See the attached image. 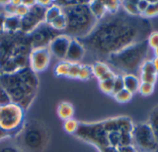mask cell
<instances>
[{
	"label": "cell",
	"instance_id": "cell-1",
	"mask_svg": "<svg viewBox=\"0 0 158 152\" xmlns=\"http://www.w3.org/2000/svg\"><path fill=\"white\" fill-rule=\"evenodd\" d=\"M152 30L150 20L129 15L121 7L115 14L107 13L97 21L87 36L78 40L86 52L98 59L106 60L110 55L146 40Z\"/></svg>",
	"mask_w": 158,
	"mask_h": 152
},
{
	"label": "cell",
	"instance_id": "cell-2",
	"mask_svg": "<svg viewBox=\"0 0 158 152\" xmlns=\"http://www.w3.org/2000/svg\"><path fill=\"white\" fill-rule=\"evenodd\" d=\"M32 47L29 34L20 31L0 33V72L14 73L29 66Z\"/></svg>",
	"mask_w": 158,
	"mask_h": 152
},
{
	"label": "cell",
	"instance_id": "cell-3",
	"mask_svg": "<svg viewBox=\"0 0 158 152\" xmlns=\"http://www.w3.org/2000/svg\"><path fill=\"white\" fill-rule=\"evenodd\" d=\"M38 85L36 73L30 66L14 73L0 75V86L6 91L12 103L18 104L23 110L28 109L33 101Z\"/></svg>",
	"mask_w": 158,
	"mask_h": 152
},
{
	"label": "cell",
	"instance_id": "cell-4",
	"mask_svg": "<svg viewBox=\"0 0 158 152\" xmlns=\"http://www.w3.org/2000/svg\"><path fill=\"white\" fill-rule=\"evenodd\" d=\"M90 1H78L74 5L61 7L66 16L67 25L63 34L74 39H81L87 36L95 27L97 20L93 15Z\"/></svg>",
	"mask_w": 158,
	"mask_h": 152
},
{
	"label": "cell",
	"instance_id": "cell-5",
	"mask_svg": "<svg viewBox=\"0 0 158 152\" xmlns=\"http://www.w3.org/2000/svg\"><path fill=\"white\" fill-rule=\"evenodd\" d=\"M150 46L147 39L131 45L121 51L110 55L106 63L125 74L137 75L141 72L143 64L148 60Z\"/></svg>",
	"mask_w": 158,
	"mask_h": 152
},
{
	"label": "cell",
	"instance_id": "cell-6",
	"mask_svg": "<svg viewBox=\"0 0 158 152\" xmlns=\"http://www.w3.org/2000/svg\"><path fill=\"white\" fill-rule=\"evenodd\" d=\"M19 135V149L28 152H38L45 146L47 133L44 125L31 121L22 125Z\"/></svg>",
	"mask_w": 158,
	"mask_h": 152
},
{
	"label": "cell",
	"instance_id": "cell-7",
	"mask_svg": "<svg viewBox=\"0 0 158 152\" xmlns=\"http://www.w3.org/2000/svg\"><path fill=\"white\" fill-rule=\"evenodd\" d=\"M75 136L80 139L94 145L100 152H118V150L109 147L107 132L104 127L103 122L91 124L80 123Z\"/></svg>",
	"mask_w": 158,
	"mask_h": 152
},
{
	"label": "cell",
	"instance_id": "cell-8",
	"mask_svg": "<svg viewBox=\"0 0 158 152\" xmlns=\"http://www.w3.org/2000/svg\"><path fill=\"white\" fill-rule=\"evenodd\" d=\"M133 147L138 152H156L158 141L152 126L148 123L134 124L132 131Z\"/></svg>",
	"mask_w": 158,
	"mask_h": 152
},
{
	"label": "cell",
	"instance_id": "cell-9",
	"mask_svg": "<svg viewBox=\"0 0 158 152\" xmlns=\"http://www.w3.org/2000/svg\"><path fill=\"white\" fill-rule=\"evenodd\" d=\"M24 120V110L18 104L10 103L0 107V127L5 131L19 134L22 128Z\"/></svg>",
	"mask_w": 158,
	"mask_h": 152
},
{
	"label": "cell",
	"instance_id": "cell-10",
	"mask_svg": "<svg viewBox=\"0 0 158 152\" xmlns=\"http://www.w3.org/2000/svg\"><path fill=\"white\" fill-rule=\"evenodd\" d=\"M60 34H63V33L53 29L48 23L44 21L29 33V38L32 48L48 47L50 43Z\"/></svg>",
	"mask_w": 158,
	"mask_h": 152
},
{
	"label": "cell",
	"instance_id": "cell-11",
	"mask_svg": "<svg viewBox=\"0 0 158 152\" xmlns=\"http://www.w3.org/2000/svg\"><path fill=\"white\" fill-rule=\"evenodd\" d=\"M46 7L36 3L29 8V12L21 19L20 32L23 33H31L37 26L44 21Z\"/></svg>",
	"mask_w": 158,
	"mask_h": 152
},
{
	"label": "cell",
	"instance_id": "cell-12",
	"mask_svg": "<svg viewBox=\"0 0 158 152\" xmlns=\"http://www.w3.org/2000/svg\"><path fill=\"white\" fill-rule=\"evenodd\" d=\"M51 52L48 47L32 48L29 57V66L36 73L45 71L50 63Z\"/></svg>",
	"mask_w": 158,
	"mask_h": 152
},
{
	"label": "cell",
	"instance_id": "cell-13",
	"mask_svg": "<svg viewBox=\"0 0 158 152\" xmlns=\"http://www.w3.org/2000/svg\"><path fill=\"white\" fill-rule=\"evenodd\" d=\"M71 39L72 38L65 34H60L56 37L48 46L51 54H53L57 59L65 60Z\"/></svg>",
	"mask_w": 158,
	"mask_h": 152
},
{
	"label": "cell",
	"instance_id": "cell-14",
	"mask_svg": "<svg viewBox=\"0 0 158 152\" xmlns=\"http://www.w3.org/2000/svg\"><path fill=\"white\" fill-rule=\"evenodd\" d=\"M86 54V50L78 39L72 38L67 52L65 60L70 63H79Z\"/></svg>",
	"mask_w": 158,
	"mask_h": 152
},
{
	"label": "cell",
	"instance_id": "cell-15",
	"mask_svg": "<svg viewBox=\"0 0 158 152\" xmlns=\"http://www.w3.org/2000/svg\"><path fill=\"white\" fill-rule=\"evenodd\" d=\"M123 79H124V87L126 90L131 92L132 95L139 91L141 81L137 75L125 74V75H123Z\"/></svg>",
	"mask_w": 158,
	"mask_h": 152
},
{
	"label": "cell",
	"instance_id": "cell-16",
	"mask_svg": "<svg viewBox=\"0 0 158 152\" xmlns=\"http://www.w3.org/2000/svg\"><path fill=\"white\" fill-rule=\"evenodd\" d=\"M21 19L16 15L6 16L4 24V32L6 33H17L20 31Z\"/></svg>",
	"mask_w": 158,
	"mask_h": 152
},
{
	"label": "cell",
	"instance_id": "cell-17",
	"mask_svg": "<svg viewBox=\"0 0 158 152\" xmlns=\"http://www.w3.org/2000/svg\"><path fill=\"white\" fill-rule=\"evenodd\" d=\"M89 7L93 15L97 20H102L107 14V10L106 8L104 1H90Z\"/></svg>",
	"mask_w": 158,
	"mask_h": 152
},
{
	"label": "cell",
	"instance_id": "cell-18",
	"mask_svg": "<svg viewBox=\"0 0 158 152\" xmlns=\"http://www.w3.org/2000/svg\"><path fill=\"white\" fill-rule=\"evenodd\" d=\"M57 114L60 119L67 121L73 117L74 115V108L69 102H61L57 107Z\"/></svg>",
	"mask_w": 158,
	"mask_h": 152
},
{
	"label": "cell",
	"instance_id": "cell-19",
	"mask_svg": "<svg viewBox=\"0 0 158 152\" xmlns=\"http://www.w3.org/2000/svg\"><path fill=\"white\" fill-rule=\"evenodd\" d=\"M93 74L99 80L101 77H103L106 73H107L109 71H111L110 67L104 61H95L92 65Z\"/></svg>",
	"mask_w": 158,
	"mask_h": 152
},
{
	"label": "cell",
	"instance_id": "cell-20",
	"mask_svg": "<svg viewBox=\"0 0 158 152\" xmlns=\"http://www.w3.org/2000/svg\"><path fill=\"white\" fill-rule=\"evenodd\" d=\"M61 14H62V7L56 4H53L46 8L44 21L49 24L50 22H52L55 19H56Z\"/></svg>",
	"mask_w": 158,
	"mask_h": 152
},
{
	"label": "cell",
	"instance_id": "cell-21",
	"mask_svg": "<svg viewBox=\"0 0 158 152\" xmlns=\"http://www.w3.org/2000/svg\"><path fill=\"white\" fill-rule=\"evenodd\" d=\"M138 1H121V7L131 16H140L138 7H137Z\"/></svg>",
	"mask_w": 158,
	"mask_h": 152
},
{
	"label": "cell",
	"instance_id": "cell-22",
	"mask_svg": "<svg viewBox=\"0 0 158 152\" xmlns=\"http://www.w3.org/2000/svg\"><path fill=\"white\" fill-rule=\"evenodd\" d=\"M153 128L155 135L158 141V105H156L150 112L148 122H147Z\"/></svg>",
	"mask_w": 158,
	"mask_h": 152
},
{
	"label": "cell",
	"instance_id": "cell-23",
	"mask_svg": "<svg viewBox=\"0 0 158 152\" xmlns=\"http://www.w3.org/2000/svg\"><path fill=\"white\" fill-rule=\"evenodd\" d=\"M49 25L53 29L63 33L66 28V25H67V19H66V16L64 15V13L62 12V14L59 15L56 19H55L52 22H50Z\"/></svg>",
	"mask_w": 158,
	"mask_h": 152
},
{
	"label": "cell",
	"instance_id": "cell-24",
	"mask_svg": "<svg viewBox=\"0 0 158 152\" xmlns=\"http://www.w3.org/2000/svg\"><path fill=\"white\" fill-rule=\"evenodd\" d=\"M70 62L67 60H63L58 62L56 67H55V73L57 76H68L69 67H70Z\"/></svg>",
	"mask_w": 158,
	"mask_h": 152
},
{
	"label": "cell",
	"instance_id": "cell-25",
	"mask_svg": "<svg viewBox=\"0 0 158 152\" xmlns=\"http://www.w3.org/2000/svg\"><path fill=\"white\" fill-rule=\"evenodd\" d=\"M158 16V1H150L147 9L144 11L142 17L145 19H151Z\"/></svg>",
	"mask_w": 158,
	"mask_h": 152
},
{
	"label": "cell",
	"instance_id": "cell-26",
	"mask_svg": "<svg viewBox=\"0 0 158 152\" xmlns=\"http://www.w3.org/2000/svg\"><path fill=\"white\" fill-rule=\"evenodd\" d=\"M80 123L76 120H74L73 118L67 120L64 122V129L67 133L71 134V135H75L78 128H79Z\"/></svg>",
	"mask_w": 158,
	"mask_h": 152
},
{
	"label": "cell",
	"instance_id": "cell-27",
	"mask_svg": "<svg viewBox=\"0 0 158 152\" xmlns=\"http://www.w3.org/2000/svg\"><path fill=\"white\" fill-rule=\"evenodd\" d=\"M132 96H133V95H132L131 92H129V91L126 90V89H123V90L119 91L118 93H117V94L114 96V98H115V99H116L118 103H127V102H129V101L131 100Z\"/></svg>",
	"mask_w": 158,
	"mask_h": 152
},
{
	"label": "cell",
	"instance_id": "cell-28",
	"mask_svg": "<svg viewBox=\"0 0 158 152\" xmlns=\"http://www.w3.org/2000/svg\"><path fill=\"white\" fill-rule=\"evenodd\" d=\"M123 89H125V87H124L123 75H121V74H116V76L114 78V86H113L112 96L114 97L117 93H118L119 91H121Z\"/></svg>",
	"mask_w": 158,
	"mask_h": 152
},
{
	"label": "cell",
	"instance_id": "cell-29",
	"mask_svg": "<svg viewBox=\"0 0 158 152\" xmlns=\"http://www.w3.org/2000/svg\"><path fill=\"white\" fill-rule=\"evenodd\" d=\"M107 13L115 14L121 8V1H104Z\"/></svg>",
	"mask_w": 158,
	"mask_h": 152
},
{
	"label": "cell",
	"instance_id": "cell-30",
	"mask_svg": "<svg viewBox=\"0 0 158 152\" xmlns=\"http://www.w3.org/2000/svg\"><path fill=\"white\" fill-rule=\"evenodd\" d=\"M93 70H92V66L89 65H81V70H80V73H79V79L82 80V81H86L89 80L92 76H93Z\"/></svg>",
	"mask_w": 158,
	"mask_h": 152
},
{
	"label": "cell",
	"instance_id": "cell-31",
	"mask_svg": "<svg viewBox=\"0 0 158 152\" xmlns=\"http://www.w3.org/2000/svg\"><path fill=\"white\" fill-rule=\"evenodd\" d=\"M113 86H114V79L106 80V81H100L99 82V87L105 94L112 95L113 92Z\"/></svg>",
	"mask_w": 158,
	"mask_h": 152
},
{
	"label": "cell",
	"instance_id": "cell-32",
	"mask_svg": "<svg viewBox=\"0 0 158 152\" xmlns=\"http://www.w3.org/2000/svg\"><path fill=\"white\" fill-rule=\"evenodd\" d=\"M154 91H155V85L141 83L138 92H140L141 95H143L144 97H148V96H151L154 93Z\"/></svg>",
	"mask_w": 158,
	"mask_h": 152
},
{
	"label": "cell",
	"instance_id": "cell-33",
	"mask_svg": "<svg viewBox=\"0 0 158 152\" xmlns=\"http://www.w3.org/2000/svg\"><path fill=\"white\" fill-rule=\"evenodd\" d=\"M140 73H148V74H156L157 75L152 59H148L143 64Z\"/></svg>",
	"mask_w": 158,
	"mask_h": 152
},
{
	"label": "cell",
	"instance_id": "cell-34",
	"mask_svg": "<svg viewBox=\"0 0 158 152\" xmlns=\"http://www.w3.org/2000/svg\"><path fill=\"white\" fill-rule=\"evenodd\" d=\"M139 78H140L141 83L155 85L157 80V75L156 74H148V73H140Z\"/></svg>",
	"mask_w": 158,
	"mask_h": 152
},
{
	"label": "cell",
	"instance_id": "cell-35",
	"mask_svg": "<svg viewBox=\"0 0 158 152\" xmlns=\"http://www.w3.org/2000/svg\"><path fill=\"white\" fill-rule=\"evenodd\" d=\"M81 65L80 63H71L70 67H69L68 77L73 78V79L78 78L79 77V73H80V70H81Z\"/></svg>",
	"mask_w": 158,
	"mask_h": 152
},
{
	"label": "cell",
	"instance_id": "cell-36",
	"mask_svg": "<svg viewBox=\"0 0 158 152\" xmlns=\"http://www.w3.org/2000/svg\"><path fill=\"white\" fill-rule=\"evenodd\" d=\"M10 103H12L10 97L8 96L6 91L3 87L0 86V107L6 106Z\"/></svg>",
	"mask_w": 158,
	"mask_h": 152
},
{
	"label": "cell",
	"instance_id": "cell-37",
	"mask_svg": "<svg viewBox=\"0 0 158 152\" xmlns=\"http://www.w3.org/2000/svg\"><path fill=\"white\" fill-rule=\"evenodd\" d=\"M147 42H148V45L150 46V48H156L158 47V32L157 31H155V32H152L148 38H147Z\"/></svg>",
	"mask_w": 158,
	"mask_h": 152
},
{
	"label": "cell",
	"instance_id": "cell-38",
	"mask_svg": "<svg viewBox=\"0 0 158 152\" xmlns=\"http://www.w3.org/2000/svg\"><path fill=\"white\" fill-rule=\"evenodd\" d=\"M29 8L28 7H26L25 5H23L22 3L20 5H19L17 7V10H16V16H18L19 18L22 19L23 17H25L27 15V13L29 12Z\"/></svg>",
	"mask_w": 158,
	"mask_h": 152
},
{
	"label": "cell",
	"instance_id": "cell-39",
	"mask_svg": "<svg viewBox=\"0 0 158 152\" xmlns=\"http://www.w3.org/2000/svg\"><path fill=\"white\" fill-rule=\"evenodd\" d=\"M5 10H6V16H13L16 15V10H17V6H15L11 1H9L8 4L5 6Z\"/></svg>",
	"mask_w": 158,
	"mask_h": 152
},
{
	"label": "cell",
	"instance_id": "cell-40",
	"mask_svg": "<svg viewBox=\"0 0 158 152\" xmlns=\"http://www.w3.org/2000/svg\"><path fill=\"white\" fill-rule=\"evenodd\" d=\"M149 2H150V1H146V0L138 1V3H137V7H138L140 16H143V14L144 13V11L147 9V7H148V6H149Z\"/></svg>",
	"mask_w": 158,
	"mask_h": 152
},
{
	"label": "cell",
	"instance_id": "cell-41",
	"mask_svg": "<svg viewBox=\"0 0 158 152\" xmlns=\"http://www.w3.org/2000/svg\"><path fill=\"white\" fill-rule=\"evenodd\" d=\"M0 152H23L19 148L13 145H5L0 147Z\"/></svg>",
	"mask_w": 158,
	"mask_h": 152
},
{
	"label": "cell",
	"instance_id": "cell-42",
	"mask_svg": "<svg viewBox=\"0 0 158 152\" xmlns=\"http://www.w3.org/2000/svg\"><path fill=\"white\" fill-rule=\"evenodd\" d=\"M116 76V73L113 72V71H109L107 73H106L103 77H101L99 79V82L100 81H106V80H110V79H114Z\"/></svg>",
	"mask_w": 158,
	"mask_h": 152
},
{
	"label": "cell",
	"instance_id": "cell-43",
	"mask_svg": "<svg viewBox=\"0 0 158 152\" xmlns=\"http://www.w3.org/2000/svg\"><path fill=\"white\" fill-rule=\"evenodd\" d=\"M12 136H14L12 133H9L7 131H5L4 129H2L0 127V141L3 140V139H5V138H6V137H10Z\"/></svg>",
	"mask_w": 158,
	"mask_h": 152
},
{
	"label": "cell",
	"instance_id": "cell-44",
	"mask_svg": "<svg viewBox=\"0 0 158 152\" xmlns=\"http://www.w3.org/2000/svg\"><path fill=\"white\" fill-rule=\"evenodd\" d=\"M6 13L1 12L0 13V33L4 32V24H5V20H6Z\"/></svg>",
	"mask_w": 158,
	"mask_h": 152
},
{
	"label": "cell",
	"instance_id": "cell-45",
	"mask_svg": "<svg viewBox=\"0 0 158 152\" xmlns=\"http://www.w3.org/2000/svg\"><path fill=\"white\" fill-rule=\"evenodd\" d=\"M118 152H138L137 150L133 146H128V147H123L118 150Z\"/></svg>",
	"mask_w": 158,
	"mask_h": 152
},
{
	"label": "cell",
	"instance_id": "cell-46",
	"mask_svg": "<svg viewBox=\"0 0 158 152\" xmlns=\"http://www.w3.org/2000/svg\"><path fill=\"white\" fill-rule=\"evenodd\" d=\"M37 3H38L39 5H41V6L46 7V8H47L48 7H50L51 5H53V2H52L51 0H39V1H37Z\"/></svg>",
	"mask_w": 158,
	"mask_h": 152
},
{
	"label": "cell",
	"instance_id": "cell-47",
	"mask_svg": "<svg viewBox=\"0 0 158 152\" xmlns=\"http://www.w3.org/2000/svg\"><path fill=\"white\" fill-rule=\"evenodd\" d=\"M36 3H37V1H35V0H26V1H22V4L25 5V6L28 7H32V6L35 5Z\"/></svg>",
	"mask_w": 158,
	"mask_h": 152
},
{
	"label": "cell",
	"instance_id": "cell-48",
	"mask_svg": "<svg viewBox=\"0 0 158 152\" xmlns=\"http://www.w3.org/2000/svg\"><path fill=\"white\" fill-rule=\"evenodd\" d=\"M153 63H154V66L156 68V72L158 75V58H154L153 59Z\"/></svg>",
	"mask_w": 158,
	"mask_h": 152
},
{
	"label": "cell",
	"instance_id": "cell-49",
	"mask_svg": "<svg viewBox=\"0 0 158 152\" xmlns=\"http://www.w3.org/2000/svg\"><path fill=\"white\" fill-rule=\"evenodd\" d=\"M154 54H155V58H158V47L154 49Z\"/></svg>",
	"mask_w": 158,
	"mask_h": 152
},
{
	"label": "cell",
	"instance_id": "cell-50",
	"mask_svg": "<svg viewBox=\"0 0 158 152\" xmlns=\"http://www.w3.org/2000/svg\"><path fill=\"white\" fill-rule=\"evenodd\" d=\"M9 3V1H6V0H2V1H0V5H4V6H6V4H8Z\"/></svg>",
	"mask_w": 158,
	"mask_h": 152
},
{
	"label": "cell",
	"instance_id": "cell-51",
	"mask_svg": "<svg viewBox=\"0 0 158 152\" xmlns=\"http://www.w3.org/2000/svg\"><path fill=\"white\" fill-rule=\"evenodd\" d=\"M0 75H1V72H0Z\"/></svg>",
	"mask_w": 158,
	"mask_h": 152
},
{
	"label": "cell",
	"instance_id": "cell-52",
	"mask_svg": "<svg viewBox=\"0 0 158 152\" xmlns=\"http://www.w3.org/2000/svg\"><path fill=\"white\" fill-rule=\"evenodd\" d=\"M156 152H158V150H157V151H156Z\"/></svg>",
	"mask_w": 158,
	"mask_h": 152
}]
</instances>
